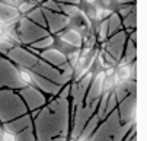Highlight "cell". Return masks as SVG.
I'll use <instances>...</instances> for the list:
<instances>
[{"label":"cell","mask_w":147,"mask_h":141,"mask_svg":"<svg viewBox=\"0 0 147 141\" xmlns=\"http://www.w3.org/2000/svg\"><path fill=\"white\" fill-rule=\"evenodd\" d=\"M13 47H15V45L9 41V39L0 38V55H2V57H6V55L9 54V51H10Z\"/></svg>","instance_id":"obj_19"},{"label":"cell","mask_w":147,"mask_h":141,"mask_svg":"<svg viewBox=\"0 0 147 141\" xmlns=\"http://www.w3.org/2000/svg\"><path fill=\"white\" fill-rule=\"evenodd\" d=\"M125 42H127V34L124 31H119L117 34H114V36L107 42H102V47H108V51L117 61H119L121 57H122V52H124V47H125Z\"/></svg>","instance_id":"obj_7"},{"label":"cell","mask_w":147,"mask_h":141,"mask_svg":"<svg viewBox=\"0 0 147 141\" xmlns=\"http://www.w3.org/2000/svg\"><path fill=\"white\" fill-rule=\"evenodd\" d=\"M133 6H134V5H133ZM131 9H133V7H131V5L124 6V7H121V6H119V13H118V15H119V17H125V16H127V15L131 12Z\"/></svg>","instance_id":"obj_21"},{"label":"cell","mask_w":147,"mask_h":141,"mask_svg":"<svg viewBox=\"0 0 147 141\" xmlns=\"http://www.w3.org/2000/svg\"><path fill=\"white\" fill-rule=\"evenodd\" d=\"M39 57L42 58L45 63H48L50 66L55 67L57 70H58L60 66H63L64 63H67L66 54L61 52V51H58V50H55V48H53V47H50V48H47V50H44V51H41V52H39Z\"/></svg>","instance_id":"obj_8"},{"label":"cell","mask_w":147,"mask_h":141,"mask_svg":"<svg viewBox=\"0 0 147 141\" xmlns=\"http://www.w3.org/2000/svg\"><path fill=\"white\" fill-rule=\"evenodd\" d=\"M2 141H16V137H15V134H12V132L3 131V135H2Z\"/></svg>","instance_id":"obj_22"},{"label":"cell","mask_w":147,"mask_h":141,"mask_svg":"<svg viewBox=\"0 0 147 141\" xmlns=\"http://www.w3.org/2000/svg\"><path fill=\"white\" fill-rule=\"evenodd\" d=\"M2 135H3V127L0 124V141H2Z\"/></svg>","instance_id":"obj_23"},{"label":"cell","mask_w":147,"mask_h":141,"mask_svg":"<svg viewBox=\"0 0 147 141\" xmlns=\"http://www.w3.org/2000/svg\"><path fill=\"white\" fill-rule=\"evenodd\" d=\"M119 125H121V122L118 118V111L115 109L103 121H100L99 127L90 135L89 141H114V134Z\"/></svg>","instance_id":"obj_4"},{"label":"cell","mask_w":147,"mask_h":141,"mask_svg":"<svg viewBox=\"0 0 147 141\" xmlns=\"http://www.w3.org/2000/svg\"><path fill=\"white\" fill-rule=\"evenodd\" d=\"M130 141H137V137H136V135H134V137H133V138H131V140H130Z\"/></svg>","instance_id":"obj_24"},{"label":"cell","mask_w":147,"mask_h":141,"mask_svg":"<svg viewBox=\"0 0 147 141\" xmlns=\"http://www.w3.org/2000/svg\"><path fill=\"white\" fill-rule=\"evenodd\" d=\"M115 76L118 79V83H124L131 80V71H130V64L118 66V70H115Z\"/></svg>","instance_id":"obj_14"},{"label":"cell","mask_w":147,"mask_h":141,"mask_svg":"<svg viewBox=\"0 0 147 141\" xmlns=\"http://www.w3.org/2000/svg\"><path fill=\"white\" fill-rule=\"evenodd\" d=\"M32 121L34 119L31 118V115L28 112V113L19 116V118H15L13 121H9V122L3 124L2 127H3V131H7V132H12V134L16 135L18 132H20V131H24L25 128L31 127L32 125Z\"/></svg>","instance_id":"obj_9"},{"label":"cell","mask_w":147,"mask_h":141,"mask_svg":"<svg viewBox=\"0 0 147 141\" xmlns=\"http://www.w3.org/2000/svg\"><path fill=\"white\" fill-rule=\"evenodd\" d=\"M115 109H117V99H115L114 92H111L109 97H108V102H107V109H105V113H103V119L107 118L111 112H114Z\"/></svg>","instance_id":"obj_18"},{"label":"cell","mask_w":147,"mask_h":141,"mask_svg":"<svg viewBox=\"0 0 147 141\" xmlns=\"http://www.w3.org/2000/svg\"><path fill=\"white\" fill-rule=\"evenodd\" d=\"M20 16L18 9L5 5L3 2H0V22L7 25V23H15V21Z\"/></svg>","instance_id":"obj_11"},{"label":"cell","mask_w":147,"mask_h":141,"mask_svg":"<svg viewBox=\"0 0 147 141\" xmlns=\"http://www.w3.org/2000/svg\"><path fill=\"white\" fill-rule=\"evenodd\" d=\"M118 118L121 124L137 122V92L124 97L121 102L117 103Z\"/></svg>","instance_id":"obj_6"},{"label":"cell","mask_w":147,"mask_h":141,"mask_svg":"<svg viewBox=\"0 0 147 141\" xmlns=\"http://www.w3.org/2000/svg\"><path fill=\"white\" fill-rule=\"evenodd\" d=\"M18 76H19V79H20V82H22L24 85H32V77H31V74H29V71L28 70H25V68H22V67H18Z\"/></svg>","instance_id":"obj_20"},{"label":"cell","mask_w":147,"mask_h":141,"mask_svg":"<svg viewBox=\"0 0 147 141\" xmlns=\"http://www.w3.org/2000/svg\"><path fill=\"white\" fill-rule=\"evenodd\" d=\"M115 86H117V82H115L114 76H105L103 77V80H102V92H112Z\"/></svg>","instance_id":"obj_17"},{"label":"cell","mask_w":147,"mask_h":141,"mask_svg":"<svg viewBox=\"0 0 147 141\" xmlns=\"http://www.w3.org/2000/svg\"><path fill=\"white\" fill-rule=\"evenodd\" d=\"M16 141H36V137H35V131H34V127H28L25 128L24 131L18 132L16 135Z\"/></svg>","instance_id":"obj_16"},{"label":"cell","mask_w":147,"mask_h":141,"mask_svg":"<svg viewBox=\"0 0 147 141\" xmlns=\"http://www.w3.org/2000/svg\"><path fill=\"white\" fill-rule=\"evenodd\" d=\"M18 93H19L20 97H22L24 103L26 105L28 112H34V111L41 109L50 100L47 95H44L39 89H36L32 85H28V86H25L22 89H19Z\"/></svg>","instance_id":"obj_5"},{"label":"cell","mask_w":147,"mask_h":141,"mask_svg":"<svg viewBox=\"0 0 147 141\" xmlns=\"http://www.w3.org/2000/svg\"><path fill=\"white\" fill-rule=\"evenodd\" d=\"M122 29V21L118 13H112L108 19V34H117Z\"/></svg>","instance_id":"obj_13"},{"label":"cell","mask_w":147,"mask_h":141,"mask_svg":"<svg viewBox=\"0 0 147 141\" xmlns=\"http://www.w3.org/2000/svg\"><path fill=\"white\" fill-rule=\"evenodd\" d=\"M99 124H100L99 116H98L96 113H93V115L89 118V121L86 122V125H85V128H83V131L80 132V135L77 137V140H89L90 135H92V134L96 131V128L99 127Z\"/></svg>","instance_id":"obj_12"},{"label":"cell","mask_w":147,"mask_h":141,"mask_svg":"<svg viewBox=\"0 0 147 141\" xmlns=\"http://www.w3.org/2000/svg\"><path fill=\"white\" fill-rule=\"evenodd\" d=\"M122 28L127 29V32H125V34H128L130 31L136 29V5L133 6L131 12L124 17V21H122Z\"/></svg>","instance_id":"obj_15"},{"label":"cell","mask_w":147,"mask_h":141,"mask_svg":"<svg viewBox=\"0 0 147 141\" xmlns=\"http://www.w3.org/2000/svg\"><path fill=\"white\" fill-rule=\"evenodd\" d=\"M0 2H5V0H0Z\"/></svg>","instance_id":"obj_25"},{"label":"cell","mask_w":147,"mask_h":141,"mask_svg":"<svg viewBox=\"0 0 147 141\" xmlns=\"http://www.w3.org/2000/svg\"><path fill=\"white\" fill-rule=\"evenodd\" d=\"M57 36H58L60 41H63L64 44L70 45L71 48H79L80 50L82 45H83V36H82V34H79L74 29H67V31H64L63 34L58 32Z\"/></svg>","instance_id":"obj_10"},{"label":"cell","mask_w":147,"mask_h":141,"mask_svg":"<svg viewBox=\"0 0 147 141\" xmlns=\"http://www.w3.org/2000/svg\"><path fill=\"white\" fill-rule=\"evenodd\" d=\"M36 141H50L57 137L70 135V106L69 99L53 97L39 109L32 121Z\"/></svg>","instance_id":"obj_1"},{"label":"cell","mask_w":147,"mask_h":141,"mask_svg":"<svg viewBox=\"0 0 147 141\" xmlns=\"http://www.w3.org/2000/svg\"><path fill=\"white\" fill-rule=\"evenodd\" d=\"M25 113H28V109L18 90L0 89V124L3 125Z\"/></svg>","instance_id":"obj_2"},{"label":"cell","mask_w":147,"mask_h":141,"mask_svg":"<svg viewBox=\"0 0 147 141\" xmlns=\"http://www.w3.org/2000/svg\"><path fill=\"white\" fill-rule=\"evenodd\" d=\"M18 76V67L7 60L6 57L0 55V89H13L19 90L25 87Z\"/></svg>","instance_id":"obj_3"}]
</instances>
